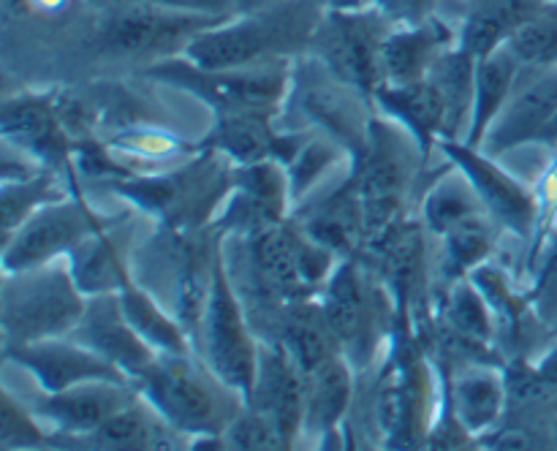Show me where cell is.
Wrapping results in <instances>:
<instances>
[{"mask_svg":"<svg viewBox=\"0 0 557 451\" xmlns=\"http://www.w3.org/2000/svg\"><path fill=\"white\" fill-rule=\"evenodd\" d=\"M321 0H283L256 14H239L199 33L183 54L201 68H245L308 52L324 16Z\"/></svg>","mask_w":557,"mask_h":451,"instance_id":"cell-1","label":"cell"},{"mask_svg":"<svg viewBox=\"0 0 557 451\" xmlns=\"http://www.w3.org/2000/svg\"><path fill=\"white\" fill-rule=\"evenodd\" d=\"M134 384L188 440L196 435H223L245 408V397L194 353H158Z\"/></svg>","mask_w":557,"mask_h":451,"instance_id":"cell-2","label":"cell"},{"mask_svg":"<svg viewBox=\"0 0 557 451\" xmlns=\"http://www.w3.org/2000/svg\"><path fill=\"white\" fill-rule=\"evenodd\" d=\"M234 161L215 150H199V158L161 174H131L114 179L112 190L156 217L163 228L199 231L215 221L218 204L232 190Z\"/></svg>","mask_w":557,"mask_h":451,"instance_id":"cell-3","label":"cell"},{"mask_svg":"<svg viewBox=\"0 0 557 451\" xmlns=\"http://www.w3.org/2000/svg\"><path fill=\"white\" fill-rule=\"evenodd\" d=\"M85 304L87 297L76 286L65 255L25 272H3V346L69 337L79 324Z\"/></svg>","mask_w":557,"mask_h":451,"instance_id":"cell-4","label":"cell"},{"mask_svg":"<svg viewBox=\"0 0 557 451\" xmlns=\"http://www.w3.org/2000/svg\"><path fill=\"white\" fill-rule=\"evenodd\" d=\"M373 98L337 79L321 60L308 54L292 71L288 96L281 107L283 130H310L332 136L351 152L354 163L362 158L373 123Z\"/></svg>","mask_w":557,"mask_h":451,"instance_id":"cell-5","label":"cell"},{"mask_svg":"<svg viewBox=\"0 0 557 451\" xmlns=\"http://www.w3.org/2000/svg\"><path fill=\"white\" fill-rule=\"evenodd\" d=\"M145 76L177 90H188L215 114H281L292 85V71L283 58L245 65V68H201L180 52L172 58L152 60L145 68Z\"/></svg>","mask_w":557,"mask_h":451,"instance_id":"cell-6","label":"cell"},{"mask_svg":"<svg viewBox=\"0 0 557 451\" xmlns=\"http://www.w3.org/2000/svg\"><path fill=\"white\" fill-rule=\"evenodd\" d=\"M321 304L343 346V356L354 369H364L381 337L397 329V310L384 283L368 275L357 255L337 261L335 272L321 288Z\"/></svg>","mask_w":557,"mask_h":451,"instance_id":"cell-7","label":"cell"},{"mask_svg":"<svg viewBox=\"0 0 557 451\" xmlns=\"http://www.w3.org/2000/svg\"><path fill=\"white\" fill-rule=\"evenodd\" d=\"M256 291L277 302L319 297L337 266V255L288 221L243 237Z\"/></svg>","mask_w":557,"mask_h":451,"instance_id":"cell-8","label":"cell"},{"mask_svg":"<svg viewBox=\"0 0 557 451\" xmlns=\"http://www.w3.org/2000/svg\"><path fill=\"white\" fill-rule=\"evenodd\" d=\"M424 163L428 161L417 139L406 128H400L395 120H384V114L373 117L362 158L354 163L368 223V242L379 239L392 223L400 221L408 190Z\"/></svg>","mask_w":557,"mask_h":451,"instance_id":"cell-9","label":"cell"},{"mask_svg":"<svg viewBox=\"0 0 557 451\" xmlns=\"http://www.w3.org/2000/svg\"><path fill=\"white\" fill-rule=\"evenodd\" d=\"M435 389L430 364L417 340H395L384 380L375 389L373 416L389 449H413L428 443L435 416Z\"/></svg>","mask_w":557,"mask_h":451,"instance_id":"cell-10","label":"cell"},{"mask_svg":"<svg viewBox=\"0 0 557 451\" xmlns=\"http://www.w3.org/2000/svg\"><path fill=\"white\" fill-rule=\"evenodd\" d=\"M199 340L201 359L210 364L212 373L248 400L256 380V367H259L261 342L250 331L248 315H245L243 302L234 291L223 248L215 255V270H212L210 297H207L205 315H201Z\"/></svg>","mask_w":557,"mask_h":451,"instance_id":"cell-11","label":"cell"},{"mask_svg":"<svg viewBox=\"0 0 557 451\" xmlns=\"http://www.w3.org/2000/svg\"><path fill=\"white\" fill-rule=\"evenodd\" d=\"M392 25L395 22L386 20L375 5L357 11L326 9L310 38L308 54L321 60L337 79L373 98L384 85L381 41Z\"/></svg>","mask_w":557,"mask_h":451,"instance_id":"cell-12","label":"cell"},{"mask_svg":"<svg viewBox=\"0 0 557 451\" xmlns=\"http://www.w3.org/2000/svg\"><path fill=\"white\" fill-rule=\"evenodd\" d=\"M226 20H232V14H190V11L161 9V5L131 3L128 9L103 22L96 41L101 52L117 58H147V54L172 58L174 52H183L199 33Z\"/></svg>","mask_w":557,"mask_h":451,"instance_id":"cell-13","label":"cell"},{"mask_svg":"<svg viewBox=\"0 0 557 451\" xmlns=\"http://www.w3.org/2000/svg\"><path fill=\"white\" fill-rule=\"evenodd\" d=\"M109 226V217L98 215L85 199L76 196L44 204L22 223L14 237L3 242V272H25L69 255L82 239Z\"/></svg>","mask_w":557,"mask_h":451,"instance_id":"cell-14","label":"cell"},{"mask_svg":"<svg viewBox=\"0 0 557 451\" xmlns=\"http://www.w3.org/2000/svg\"><path fill=\"white\" fill-rule=\"evenodd\" d=\"M0 128H3V141L30 155L44 168L58 172L69 183L71 193L85 199L76 183V139L60 117L58 98L38 96V92H20V96L5 98Z\"/></svg>","mask_w":557,"mask_h":451,"instance_id":"cell-15","label":"cell"},{"mask_svg":"<svg viewBox=\"0 0 557 451\" xmlns=\"http://www.w3.org/2000/svg\"><path fill=\"white\" fill-rule=\"evenodd\" d=\"M292 206V188H288V172L283 163H234L232 190L212 226L218 234L248 237L261 228L288 221Z\"/></svg>","mask_w":557,"mask_h":451,"instance_id":"cell-16","label":"cell"},{"mask_svg":"<svg viewBox=\"0 0 557 451\" xmlns=\"http://www.w3.org/2000/svg\"><path fill=\"white\" fill-rule=\"evenodd\" d=\"M438 150L444 152L446 161L455 163L471 185L476 188L484 210L504 226V231L517 234V237H533L539 226V199L536 190L522 185L520 179L511 177L506 168L495 163L493 155L484 150L468 147L466 141L441 139Z\"/></svg>","mask_w":557,"mask_h":451,"instance_id":"cell-17","label":"cell"},{"mask_svg":"<svg viewBox=\"0 0 557 451\" xmlns=\"http://www.w3.org/2000/svg\"><path fill=\"white\" fill-rule=\"evenodd\" d=\"M5 359L16 367L27 369L41 386L44 394L71 389L87 380H114V384H134L120 367H114L101 353L90 351L74 337H47L36 342H16L3 346Z\"/></svg>","mask_w":557,"mask_h":451,"instance_id":"cell-18","label":"cell"},{"mask_svg":"<svg viewBox=\"0 0 557 451\" xmlns=\"http://www.w3.org/2000/svg\"><path fill=\"white\" fill-rule=\"evenodd\" d=\"M245 402L270 418L288 446L297 443L299 435L305 433L308 373L294 362V356L283 346L272 340L261 342L253 389Z\"/></svg>","mask_w":557,"mask_h":451,"instance_id":"cell-19","label":"cell"},{"mask_svg":"<svg viewBox=\"0 0 557 451\" xmlns=\"http://www.w3.org/2000/svg\"><path fill=\"white\" fill-rule=\"evenodd\" d=\"M292 221L308 237L330 248L337 259L357 255L368 242L362 196H359L357 168H348L346 177L330 190H319L292 210Z\"/></svg>","mask_w":557,"mask_h":451,"instance_id":"cell-20","label":"cell"},{"mask_svg":"<svg viewBox=\"0 0 557 451\" xmlns=\"http://www.w3.org/2000/svg\"><path fill=\"white\" fill-rule=\"evenodd\" d=\"M196 145L199 150L221 152L234 163L277 161L288 166L305 145V130L275 128V114L267 112L215 114V125Z\"/></svg>","mask_w":557,"mask_h":451,"instance_id":"cell-21","label":"cell"},{"mask_svg":"<svg viewBox=\"0 0 557 451\" xmlns=\"http://www.w3.org/2000/svg\"><path fill=\"white\" fill-rule=\"evenodd\" d=\"M69 337H74L90 351L101 353L114 367L123 369L131 380L139 378L150 367L152 359L158 356L156 348L147 346L145 337L125 318L117 291L87 297L85 313Z\"/></svg>","mask_w":557,"mask_h":451,"instance_id":"cell-22","label":"cell"},{"mask_svg":"<svg viewBox=\"0 0 557 451\" xmlns=\"http://www.w3.org/2000/svg\"><path fill=\"white\" fill-rule=\"evenodd\" d=\"M139 397L136 384H114V380H87L54 394L38 397L30 405L41 422L54 429L58 438H82L103 422L123 411Z\"/></svg>","mask_w":557,"mask_h":451,"instance_id":"cell-23","label":"cell"},{"mask_svg":"<svg viewBox=\"0 0 557 451\" xmlns=\"http://www.w3.org/2000/svg\"><path fill=\"white\" fill-rule=\"evenodd\" d=\"M522 76V71H520ZM557 112V65H544L542 74L517 79L509 101L484 136L482 150L498 158L515 147L539 141L542 130Z\"/></svg>","mask_w":557,"mask_h":451,"instance_id":"cell-24","label":"cell"},{"mask_svg":"<svg viewBox=\"0 0 557 451\" xmlns=\"http://www.w3.org/2000/svg\"><path fill=\"white\" fill-rule=\"evenodd\" d=\"M457 43V33L438 16L392 25L381 41V68L386 85L428 79L435 60Z\"/></svg>","mask_w":557,"mask_h":451,"instance_id":"cell-25","label":"cell"},{"mask_svg":"<svg viewBox=\"0 0 557 451\" xmlns=\"http://www.w3.org/2000/svg\"><path fill=\"white\" fill-rule=\"evenodd\" d=\"M65 443H82L85 449H103V451H152V449H180L188 443V435L174 429L166 418L158 413L147 397H136L131 405L114 413L109 422L92 429L90 435L82 438H65Z\"/></svg>","mask_w":557,"mask_h":451,"instance_id":"cell-26","label":"cell"},{"mask_svg":"<svg viewBox=\"0 0 557 451\" xmlns=\"http://www.w3.org/2000/svg\"><path fill=\"white\" fill-rule=\"evenodd\" d=\"M446 397H449V408L457 422L473 438L504 422L506 408H509L504 369L490 362H471L455 369L451 384L446 386Z\"/></svg>","mask_w":557,"mask_h":451,"instance_id":"cell-27","label":"cell"},{"mask_svg":"<svg viewBox=\"0 0 557 451\" xmlns=\"http://www.w3.org/2000/svg\"><path fill=\"white\" fill-rule=\"evenodd\" d=\"M373 103L384 117L395 120L417 139L424 161L430 163L433 150H438L446 125V107L438 87L430 79L411 82V85H386L384 82L373 92Z\"/></svg>","mask_w":557,"mask_h":451,"instance_id":"cell-28","label":"cell"},{"mask_svg":"<svg viewBox=\"0 0 557 451\" xmlns=\"http://www.w3.org/2000/svg\"><path fill=\"white\" fill-rule=\"evenodd\" d=\"M272 342L286 348L305 373L343 353V346L332 329L330 318H326L321 297L283 302L281 313H277V335Z\"/></svg>","mask_w":557,"mask_h":451,"instance_id":"cell-29","label":"cell"},{"mask_svg":"<svg viewBox=\"0 0 557 451\" xmlns=\"http://www.w3.org/2000/svg\"><path fill=\"white\" fill-rule=\"evenodd\" d=\"M542 0H476L457 30V47L476 60L506 47L511 36L539 14Z\"/></svg>","mask_w":557,"mask_h":451,"instance_id":"cell-30","label":"cell"},{"mask_svg":"<svg viewBox=\"0 0 557 451\" xmlns=\"http://www.w3.org/2000/svg\"><path fill=\"white\" fill-rule=\"evenodd\" d=\"M354 373L346 356H332L308 373V402H305V433L324 438L346 424L354 397Z\"/></svg>","mask_w":557,"mask_h":451,"instance_id":"cell-31","label":"cell"},{"mask_svg":"<svg viewBox=\"0 0 557 451\" xmlns=\"http://www.w3.org/2000/svg\"><path fill=\"white\" fill-rule=\"evenodd\" d=\"M123 234L114 226L103 231L90 234L82 239L65 259H69L71 275L85 297L96 293H112L123 288V283L131 277L128 264L123 253Z\"/></svg>","mask_w":557,"mask_h":451,"instance_id":"cell-32","label":"cell"},{"mask_svg":"<svg viewBox=\"0 0 557 451\" xmlns=\"http://www.w3.org/2000/svg\"><path fill=\"white\" fill-rule=\"evenodd\" d=\"M444 335L449 337L451 346L462 353H490L495 335H498V321H495L493 308L482 297L476 286L468 277L451 283L444 297Z\"/></svg>","mask_w":557,"mask_h":451,"instance_id":"cell-33","label":"cell"},{"mask_svg":"<svg viewBox=\"0 0 557 451\" xmlns=\"http://www.w3.org/2000/svg\"><path fill=\"white\" fill-rule=\"evenodd\" d=\"M522 63L509 47L495 49L493 54L482 58L476 63V87H473V112H471V128H468L466 145L482 150L484 136H487L490 125L498 117L500 109L509 101L511 90H515L517 79H520Z\"/></svg>","mask_w":557,"mask_h":451,"instance_id":"cell-34","label":"cell"},{"mask_svg":"<svg viewBox=\"0 0 557 451\" xmlns=\"http://www.w3.org/2000/svg\"><path fill=\"white\" fill-rule=\"evenodd\" d=\"M476 63L473 54L462 52L460 47H451L435 60L428 79L438 87L446 107V125L441 139L466 141L468 128H471L473 112V87H476Z\"/></svg>","mask_w":557,"mask_h":451,"instance_id":"cell-35","label":"cell"},{"mask_svg":"<svg viewBox=\"0 0 557 451\" xmlns=\"http://www.w3.org/2000/svg\"><path fill=\"white\" fill-rule=\"evenodd\" d=\"M117 293L125 318L145 337L147 346L156 348L158 353H194L188 329L180 324L177 315H169V310H163V304L134 280V275L123 283Z\"/></svg>","mask_w":557,"mask_h":451,"instance_id":"cell-36","label":"cell"},{"mask_svg":"<svg viewBox=\"0 0 557 451\" xmlns=\"http://www.w3.org/2000/svg\"><path fill=\"white\" fill-rule=\"evenodd\" d=\"M71 188L52 168H38L27 177L3 179L0 185V221H3V242L20 231L22 223L41 210L44 204L69 199ZM79 199V196H76Z\"/></svg>","mask_w":557,"mask_h":451,"instance_id":"cell-37","label":"cell"},{"mask_svg":"<svg viewBox=\"0 0 557 451\" xmlns=\"http://www.w3.org/2000/svg\"><path fill=\"white\" fill-rule=\"evenodd\" d=\"M500 231H504V226L490 212H479V215L468 217V221L457 223L451 231H446L444 261H441L444 280L451 286V283L471 275L479 264H484L487 255L493 253Z\"/></svg>","mask_w":557,"mask_h":451,"instance_id":"cell-38","label":"cell"},{"mask_svg":"<svg viewBox=\"0 0 557 451\" xmlns=\"http://www.w3.org/2000/svg\"><path fill=\"white\" fill-rule=\"evenodd\" d=\"M346 161H354L351 152H348L341 141L332 139V136L313 134L310 139H305V145L299 147L294 161L286 166L294 206L302 204L305 199L315 196L319 190H324L326 179H330Z\"/></svg>","mask_w":557,"mask_h":451,"instance_id":"cell-39","label":"cell"},{"mask_svg":"<svg viewBox=\"0 0 557 451\" xmlns=\"http://www.w3.org/2000/svg\"><path fill=\"white\" fill-rule=\"evenodd\" d=\"M479 212L487 210H484L471 179L455 163H451V174H441L438 183L433 185V190L422 201V223L438 237H444L457 223L468 221Z\"/></svg>","mask_w":557,"mask_h":451,"instance_id":"cell-40","label":"cell"},{"mask_svg":"<svg viewBox=\"0 0 557 451\" xmlns=\"http://www.w3.org/2000/svg\"><path fill=\"white\" fill-rule=\"evenodd\" d=\"M109 150L123 161V158H139V161H169V158H185L190 152H199V145H188L180 136L166 134V130L150 128V125H128L117 130L107 141ZM136 174V172H134Z\"/></svg>","mask_w":557,"mask_h":451,"instance_id":"cell-41","label":"cell"},{"mask_svg":"<svg viewBox=\"0 0 557 451\" xmlns=\"http://www.w3.org/2000/svg\"><path fill=\"white\" fill-rule=\"evenodd\" d=\"M506 47L517 54L525 68L557 65V5L547 3L533 20H528Z\"/></svg>","mask_w":557,"mask_h":451,"instance_id":"cell-42","label":"cell"},{"mask_svg":"<svg viewBox=\"0 0 557 451\" xmlns=\"http://www.w3.org/2000/svg\"><path fill=\"white\" fill-rule=\"evenodd\" d=\"M52 443V435L41 427V418L22 405L9 389L0 394V449H41Z\"/></svg>","mask_w":557,"mask_h":451,"instance_id":"cell-43","label":"cell"},{"mask_svg":"<svg viewBox=\"0 0 557 451\" xmlns=\"http://www.w3.org/2000/svg\"><path fill=\"white\" fill-rule=\"evenodd\" d=\"M226 438V449H239V451H277V449H292L286 443L281 433L275 429V424L270 418L261 416L259 411L245 402L243 411L237 413L232 424L223 433Z\"/></svg>","mask_w":557,"mask_h":451,"instance_id":"cell-44","label":"cell"},{"mask_svg":"<svg viewBox=\"0 0 557 451\" xmlns=\"http://www.w3.org/2000/svg\"><path fill=\"white\" fill-rule=\"evenodd\" d=\"M370 5H375L395 25H403V22H419L433 16L435 0H370Z\"/></svg>","mask_w":557,"mask_h":451,"instance_id":"cell-45","label":"cell"},{"mask_svg":"<svg viewBox=\"0 0 557 451\" xmlns=\"http://www.w3.org/2000/svg\"><path fill=\"white\" fill-rule=\"evenodd\" d=\"M128 3L161 5V9L190 11V14H212V16L232 14V9H228V0H128Z\"/></svg>","mask_w":557,"mask_h":451,"instance_id":"cell-46","label":"cell"},{"mask_svg":"<svg viewBox=\"0 0 557 451\" xmlns=\"http://www.w3.org/2000/svg\"><path fill=\"white\" fill-rule=\"evenodd\" d=\"M277 3H283V0H228V9H232L234 16H239V14H256V11H264Z\"/></svg>","mask_w":557,"mask_h":451,"instance_id":"cell-47","label":"cell"},{"mask_svg":"<svg viewBox=\"0 0 557 451\" xmlns=\"http://www.w3.org/2000/svg\"><path fill=\"white\" fill-rule=\"evenodd\" d=\"M326 9L335 11H357V9H368L370 0H321Z\"/></svg>","mask_w":557,"mask_h":451,"instance_id":"cell-48","label":"cell"},{"mask_svg":"<svg viewBox=\"0 0 557 451\" xmlns=\"http://www.w3.org/2000/svg\"><path fill=\"white\" fill-rule=\"evenodd\" d=\"M539 141H547V145H557V112H555V117L547 123V128L542 130Z\"/></svg>","mask_w":557,"mask_h":451,"instance_id":"cell-49","label":"cell"},{"mask_svg":"<svg viewBox=\"0 0 557 451\" xmlns=\"http://www.w3.org/2000/svg\"><path fill=\"white\" fill-rule=\"evenodd\" d=\"M542 3H555V0H542Z\"/></svg>","mask_w":557,"mask_h":451,"instance_id":"cell-50","label":"cell"}]
</instances>
